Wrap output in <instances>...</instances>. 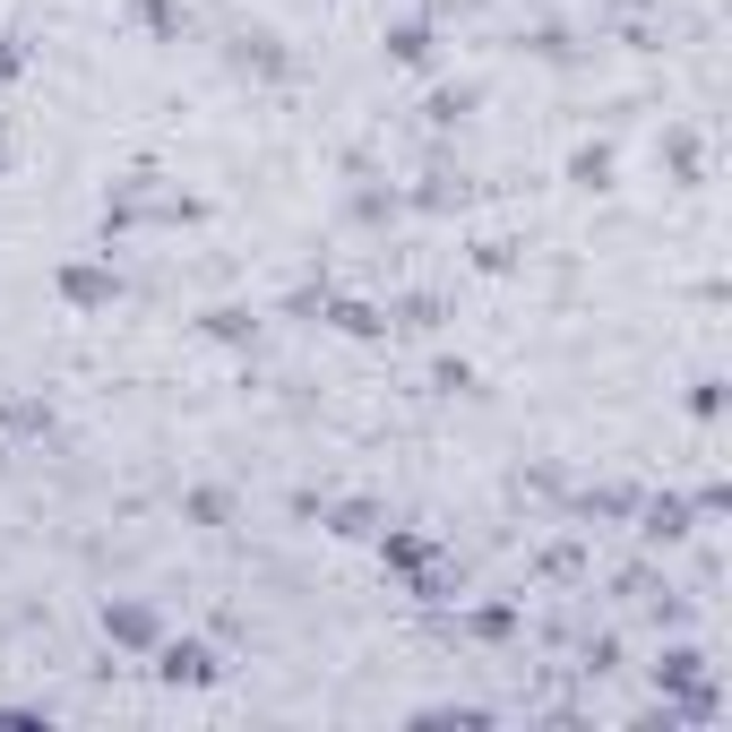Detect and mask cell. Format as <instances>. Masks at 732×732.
I'll return each instance as SVG.
<instances>
[{
	"label": "cell",
	"instance_id": "cell-3",
	"mask_svg": "<svg viewBox=\"0 0 732 732\" xmlns=\"http://www.w3.org/2000/svg\"><path fill=\"white\" fill-rule=\"evenodd\" d=\"M104 629H113L122 646H147V638H155V611L147 604H104Z\"/></svg>",
	"mask_w": 732,
	"mask_h": 732
},
{
	"label": "cell",
	"instance_id": "cell-4",
	"mask_svg": "<svg viewBox=\"0 0 732 732\" xmlns=\"http://www.w3.org/2000/svg\"><path fill=\"white\" fill-rule=\"evenodd\" d=\"M388 52H396V61H422V52H431V35H422V26H396V35H388Z\"/></svg>",
	"mask_w": 732,
	"mask_h": 732
},
{
	"label": "cell",
	"instance_id": "cell-2",
	"mask_svg": "<svg viewBox=\"0 0 732 732\" xmlns=\"http://www.w3.org/2000/svg\"><path fill=\"white\" fill-rule=\"evenodd\" d=\"M61 293L96 311V302H113V267H61Z\"/></svg>",
	"mask_w": 732,
	"mask_h": 732
},
{
	"label": "cell",
	"instance_id": "cell-1",
	"mask_svg": "<svg viewBox=\"0 0 732 732\" xmlns=\"http://www.w3.org/2000/svg\"><path fill=\"white\" fill-rule=\"evenodd\" d=\"M155 672H164V681H173V690H207V681H216V672H225V664H216V646H207V638H173V646H164V664H155Z\"/></svg>",
	"mask_w": 732,
	"mask_h": 732
}]
</instances>
